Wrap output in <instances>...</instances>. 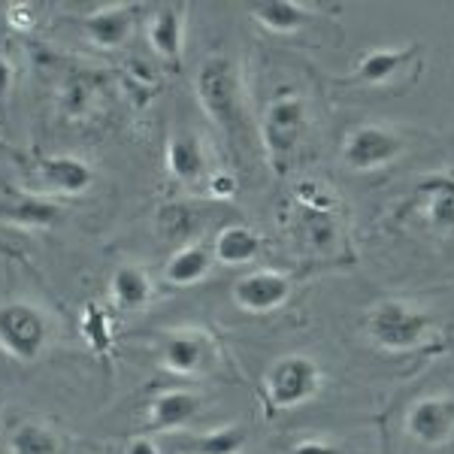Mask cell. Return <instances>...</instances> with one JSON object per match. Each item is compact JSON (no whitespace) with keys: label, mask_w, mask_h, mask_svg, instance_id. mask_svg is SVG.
I'll return each instance as SVG.
<instances>
[{"label":"cell","mask_w":454,"mask_h":454,"mask_svg":"<svg viewBox=\"0 0 454 454\" xmlns=\"http://www.w3.org/2000/svg\"><path fill=\"white\" fill-rule=\"evenodd\" d=\"M436 325L427 312L403 303V300H385L367 318V333L379 348L387 351H412L434 336Z\"/></svg>","instance_id":"1"},{"label":"cell","mask_w":454,"mask_h":454,"mask_svg":"<svg viewBox=\"0 0 454 454\" xmlns=\"http://www.w3.org/2000/svg\"><path fill=\"white\" fill-rule=\"evenodd\" d=\"M197 100L222 128L239 121V76L227 58H209L197 73Z\"/></svg>","instance_id":"2"},{"label":"cell","mask_w":454,"mask_h":454,"mask_svg":"<svg viewBox=\"0 0 454 454\" xmlns=\"http://www.w3.org/2000/svg\"><path fill=\"white\" fill-rule=\"evenodd\" d=\"M321 391V370L306 355H285L267 372V397L276 409H294Z\"/></svg>","instance_id":"3"},{"label":"cell","mask_w":454,"mask_h":454,"mask_svg":"<svg viewBox=\"0 0 454 454\" xmlns=\"http://www.w3.org/2000/svg\"><path fill=\"white\" fill-rule=\"evenodd\" d=\"M49 325L40 309L31 303H6L0 306V348L19 361H36L46 346Z\"/></svg>","instance_id":"4"},{"label":"cell","mask_w":454,"mask_h":454,"mask_svg":"<svg viewBox=\"0 0 454 454\" xmlns=\"http://www.w3.org/2000/svg\"><path fill=\"white\" fill-rule=\"evenodd\" d=\"M303 128H306V109L303 100L294 98V94H282V98H276L267 106V115H263V149H267L270 160L279 170L285 160L291 158V152H294Z\"/></svg>","instance_id":"5"},{"label":"cell","mask_w":454,"mask_h":454,"mask_svg":"<svg viewBox=\"0 0 454 454\" xmlns=\"http://www.w3.org/2000/svg\"><path fill=\"white\" fill-rule=\"evenodd\" d=\"M403 152V140L394 134L391 128H382V124H361L346 137V145H342V160H346L348 170L355 173H370L379 170V167H387L400 158Z\"/></svg>","instance_id":"6"},{"label":"cell","mask_w":454,"mask_h":454,"mask_svg":"<svg viewBox=\"0 0 454 454\" xmlns=\"http://www.w3.org/2000/svg\"><path fill=\"white\" fill-rule=\"evenodd\" d=\"M288 297L291 279L285 273H276V270H258V273H248L233 285V303L252 315L279 309Z\"/></svg>","instance_id":"7"},{"label":"cell","mask_w":454,"mask_h":454,"mask_svg":"<svg viewBox=\"0 0 454 454\" xmlns=\"http://www.w3.org/2000/svg\"><path fill=\"white\" fill-rule=\"evenodd\" d=\"M406 430L424 445H445L454 436V397H424L409 409Z\"/></svg>","instance_id":"8"},{"label":"cell","mask_w":454,"mask_h":454,"mask_svg":"<svg viewBox=\"0 0 454 454\" xmlns=\"http://www.w3.org/2000/svg\"><path fill=\"white\" fill-rule=\"evenodd\" d=\"M36 176L46 188L52 192H64V194H82L91 188L94 182V170L79 158L70 155H52V158H43L36 164Z\"/></svg>","instance_id":"9"},{"label":"cell","mask_w":454,"mask_h":454,"mask_svg":"<svg viewBox=\"0 0 454 454\" xmlns=\"http://www.w3.org/2000/svg\"><path fill=\"white\" fill-rule=\"evenodd\" d=\"M263 252V239L252 227H239V224H231V227H222L212 243V254L215 261L227 263V267H237V263H252L258 254Z\"/></svg>","instance_id":"10"},{"label":"cell","mask_w":454,"mask_h":454,"mask_svg":"<svg viewBox=\"0 0 454 454\" xmlns=\"http://www.w3.org/2000/svg\"><path fill=\"white\" fill-rule=\"evenodd\" d=\"M130 25H134V16L124 6H106V10H98L94 16L85 19V34L98 46L115 49L128 40Z\"/></svg>","instance_id":"11"},{"label":"cell","mask_w":454,"mask_h":454,"mask_svg":"<svg viewBox=\"0 0 454 454\" xmlns=\"http://www.w3.org/2000/svg\"><path fill=\"white\" fill-rule=\"evenodd\" d=\"M167 167L179 182H197L207 167L203 145L194 134H176L167 143Z\"/></svg>","instance_id":"12"},{"label":"cell","mask_w":454,"mask_h":454,"mask_svg":"<svg viewBox=\"0 0 454 454\" xmlns=\"http://www.w3.org/2000/svg\"><path fill=\"white\" fill-rule=\"evenodd\" d=\"M248 10H252L254 21H261L273 34H297L309 21V12L294 0H261V4H252Z\"/></svg>","instance_id":"13"},{"label":"cell","mask_w":454,"mask_h":454,"mask_svg":"<svg viewBox=\"0 0 454 454\" xmlns=\"http://www.w3.org/2000/svg\"><path fill=\"white\" fill-rule=\"evenodd\" d=\"M212 248L194 243V246H185L167 261V270H164V279L170 285H194L200 282L203 276L212 270Z\"/></svg>","instance_id":"14"},{"label":"cell","mask_w":454,"mask_h":454,"mask_svg":"<svg viewBox=\"0 0 454 454\" xmlns=\"http://www.w3.org/2000/svg\"><path fill=\"white\" fill-rule=\"evenodd\" d=\"M197 412H200V400L194 394L167 391L152 403V424L158 430H176V427H185Z\"/></svg>","instance_id":"15"},{"label":"cell","mask_w":454,"mask_h":454,"mask_svg":"<svg viewBox=\"0 0 454 454\" xmlns=\"http://www.w3.org/2000/svg\"><path fill=\"white\" fill-rule=\"evenodd\" d=\"M182 25H185V19H182L179 6H164V10H158L149 25L152 49H155L160 58H167V61H176V58L182 55Z\"/></svg>","instance_id":"16"},{"label":"cell","mask_w":454,"mask_h":454,"mask_svg":"<svg viewBox=\"0 0 454 454\" xmlns=\"http://www.w3.org/2000/svg\"><path fill=\"white\" fill-rule=\"evenodd\" d=\"M424 207H427V222L436 231H454V179L434 176L424 179Z\"/></svg>","instance_id":"17"},{"label":"cell","mask_w":454,"mask_h":454,"mask_svg":"<svg viewBox=\"0 0 454 454\" xmlns=\"http://www.w3.org/2000/svg\"><path fill=\"white\" fill-rule=\"evenodd\" d=\"M152 297V285H149V276L137 267H119L113 273V300L115 306L124 312H134V309H143Z\"/></svg>","instance_id":"18"},{"label":"cell","mask_w":454,"mask_h":454,"mask_svg":"<svg viewBox=\"0 0 454 454\" xmlns=\"http://www.w3.org/2000/svg\"><path fill=\"white\" fill-rule=\"evenodd\" d=\"M203 342L197 336H170L160 348V364L170 372H197L203 367Z\"/></svg>","instance_id":"19"},{"label":"cell","mask_w":454,"mask_h":454,"mask_svg":"<svg viewBox=\"0 0 454 454\" xmlns=\"http://www.w3.org/2000/svg\"><path fill=\"white\" fill-rule=\"evenodd\" d=\"M409 55L412 52H400V49H376V52H370L361 61V67H357L355 73L357 82H364V85L391 82V79L397 76V70L409 61Z\"/></svg>","instance_id":"20"},{"label":"cell","mask_w":454,"mask_h":454,"mask_svg":"<svg viewBox=\"0 0 454 454\" xmlns=\"http://www.w3.org/2000/svg\"><path fill=\"white\" fill-rule=\"evenodd\" d=\"M12 454H58V439L43 424H21L12 434Z\"/></svg>","instance_id":"21"},{"label":"cell","mask_w":454,"mask_h":454,"mask_svg":"<svg viewBox=\"0 0 454 454\" xmlns=\"http://www.w3.org/2000/svg\"><path fill=\"white\" fill-rule=\"evenodd\" d=\"M246 445V434L239 427H224L207 434L194 442V454H239Z\"/></svg>","instance_id":"22"},{"label":"cell","mask_w":454,"mask_h":454,"mask_svg":"<svg viewBox=\"0 0 454 454\" xmlns=\"http://www.w3.org/2000/svg\"><path fill=\"white\" fill-rule=\"evenodd\" d=\"M10 212L12 222L19 224H31V227H46L52 224L58 218V207L49 200H36V197H27V200H19L16 209H6Z\"/></svg>","instance_id":"23"},{"label":"cell","mask_w":454,"mask_h":454,"mask_svg":"<svg viewBox=\"0 0 454 454\" xmlns=\"http://www.w3.org/2000/svg\"><path fill=\"white\" fill-rule=\"evenodd\" d=\"M291 454H342V451L327 442H318V439H306V442H297Z\"/></svg>","instance_id":"24"},{"label":"cell","mask_w":454,"mask_h":454,"mask_svg":"<svg viewBox=\"0 0 454 454\" xmlns=\"http://www.w3.org/2000/svg\"><path fill=\"white\" fill-rule=\"evenodd\" d=\"M212 194L215 197H231L233 192H237V182H233V176H227V173H215L212 176Z\"/></svg>","instance_id":"25"},{"label":"cell","mask_w":454,"mask_h":454,"mask_svg":"<svg viewBox=\"0 0 454 454\" xmlns=\"http://www.w3.org/2000/svg\"><path fill=\"white\" fill-rule=\"evenodd\" d=\"M10 85H12V67L4 55H0V100L10 94Z\"/></svg>","instance_id":"26"},{"label":"cell","mask_w":454,"mask_h":454,"mask_svg":"<svg viewBox=\"0 0 454 454\" xmlns=\"http://www.w3.org/2000/svg\"><path fill=\"white\" fill-rule=\"evenodd\" d=\"M124 454H160V449L152 442V439H134Z\"/></svg>","instance_id":"27"},{"label":"cell","mask_w":454,"mask_h":454,"mask_svg":"<svg viewBox=\"0 0 454 454\" xmlns=\"http://www.w3.org/2000/svg\"><path fill=\"white\" fill-rule=\"evenodd\" d=\"M0 149H4V143H0Z\"/></svg>","instance_id":"28"}]
</instances>
